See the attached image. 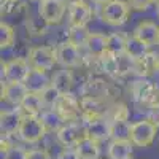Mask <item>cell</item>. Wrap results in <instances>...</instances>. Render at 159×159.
Segmentation results:
<instances>
[{"label":"cell","mask_w":159,"mask_h":159,"mask_svg":"<svg viewBox=\"0 0 159 159\" xmlns=\"http://www.w3.org/2000/svg\"><path fill=\"white\" fill-rule=\"evenodd\" d=\"M51 84L54 86L61 94H70L73 88V73L70 69H64L56 72L54 76L51 78Z\"/></svg>","instance_id":"20"},{"label":"cell","mask_w":159,"mask_h":159,"mask_svg":"<svg viewBox=\"0 0 159 159\" xmlns=\"http://www.w3.org/2000/svg\"><path fill=\"white\" fill-rule=\"evenodd\" d=\"M21 108L24 113H30V115H42L46 110V105L42 99V94H35V92H29L25 96L24 102L21 103Z\"/></svg>","instance_id":"22"},{"label":"cell","mask_w":159,"mask_h":159,"mask_svg":"<svg viewBox=\"0 0 159 159\" xmlns=\"http://www.w3.org/2000/svg\"><path fill=\"white\" fill-rule=\"evenodd\" d=\"M132 143L130 140H113L108 143V159H129L132 156Z\"/></svg>","instance_id":"19"},{"label":"cell","mask_w":159,"mask_h":159,"mask_svg":"<svg viewBox=\"0 0 159 159\" xmlns=\"http://www.w3.org/2000/svg\"><path fill=\"white\" fill-rule=\"evenodd\" d=\"M32 2H38L40 3V2H43V0H32Z\"/></svg>","instance_id":"39"},{"label":"cell","mask_w":159,"mask_h":159,"mask_svg":"<svg viewBox=\"0 0 159 159\" xmlns=\"http://www.w3.org/2000/svg\"><path fill=\"white\" fill-rule=\"evenodd\" d=\"M157 45H159V42H157Z\"/></svg>","instance_id":"42"},{"label":"cell","mask_w":159,"mask_h":159,"mask_svg":"<svg viewBox=\"0 0 159 159\" xmlns=\"http://www.w3.org/2000/svg\"><path fill=\"white\" fill-rule=\"evenodd\" d=\"M61 96H62V94H61V92H59L54 86H52V84L42 92V99H43V102H45V105H46V108H54L56 103H57V100L61 99Z\"/></svg>","instance_id":"31"},{"label":"cell","mask_w":159,"mask_h":159,"mask_svg":"<svg viewBox=\"0 0 159 159\" xmlns=\"http://www.w3.org/2000/svg\"><path fill=\"white\" fill-rule=\"evenodd\" d=\"M86 134V124L81 123L80 119H73V121H67L57 132L56 137L57 142L64 147H76V143L84 139Z\"/></svg>","instance_id":"5"},{"label":"cell","mask_w":159,"mask_h":159,"mask_svg":"<svg viewBox=\"0 0 159 159\" xmlns=\"http://www.w3.org/2000/svg\"><path fill=\"white\" fill-rule=\"evenodd\" d=\"M126 54L135 61L143 59L145 56L150 52V45H147L145 42H142L140 38H137L135 35H132L127 38V43H126Z\"/></svg>","instance_id":"21"},{"label":"cell","mask_w":159,"mask_h":159,"mask_svg":"<svg viewBox=\"0 0 159 159\" xmlns=\"http://www.w3.org/2000/svg\"><path fill=\"white\" fill-rule=\"evenodd\" d=\"M94 3H97V5H105L107 2H110V0H92Z\"/></svg>","instance_id":"36"},{"label":"cell","mask_w":159,"mask_h":159,"mask_svg":"<svg viewBox=\"0 0 159 159\" xmlns=\"http://www.w3.org/2000/svg\"><path fill=\"white\" fill-rule=\"evenodd\" d=\"M40 116H42V121H43V126L46 129V134H56V132L67 123L56 108H46Z\"/></svg>","instance_id":"17"},{"label":"cell","mask_w":159,"mask_h":159,"mask_svg":"<svg viewBox=\"0 0 159 159\" xmlns=\"http://www.w3.org/2000/svg\"><path fill=\"white\" fill-rule=\"evenodd\" d=\"M24 111L21 107H15L11 110H3L0 115V130L3 137H11L19 132L21 121H22Z\"/></svg>","instance_id":"10"},{"label":"cell","mask_w":159,"mask_h":159,"mask_svg":"<svg viewBox=\"0 0 159 159\" xmlns=\"http://www.w3.org/2000/svg\"><path fill=\"white\" fill-rule=\"evenodd\" d=\"M65 11H67V5L64 0H43L38 3V13L49 25L61 24Z\"/></svg>","instance_id":"8"},{"label":"cell","mask_w":159,"mask_h":159,"mask_svg":"<svg viewBox=\"0 0 159 159\" xmlns=\"http://www.w3.org/2000/svg\"><path fill=\"white\" fill-rule=\"evenodd\" d=\"M153 3H157L159 5V0H153Z\"/></svg>","instance_id":"38"},{"label":"cell","mask_w":159,"mask_h":159,"mask_svg":"<svg viewBox=\"0 0 159 159\" xmlns=\"http://www.w3.org/2000/svg\"><path fill=\"white\" fill-rule=\"evenodd\" d=\"M127 3L130 5L132 10L145 11V10H148V8H150V5L153 3V0H127Z\"/></svg>","instance_id":"34"},{"label":"cell","mask_w":159,"mask_h":159,"mask_svg":"<svg viewBox=\"0 0 159 159\" xmlns=\"http://www.w3.org/2000/svg\"><path fill=\"white\" fill-rule=\"evenodd\" d=\"M84 124H86V134L91 139L97 140L99 143L111 139V121L107 115L84 119Z\"/></svg>","instance_id":"9"},{"label":"cell","mask_w":159,"mask_h":159,"mask_svg":"<svg viewBox=\"0 0 159 159\" xmlns=\"http://www.w3.org/2000/svg\"><path fill=\"white\" fill-rule=\"evenodd\" d=\"M46 134V129L43 126L42 116L40 115H30V113H24L21 127L18 135L25 142V143H38Z\"/></svg>","instance_id":"1"},{"label":"cell","mask_w":159,"mask_h":159,"mask_svg":"<svg viewBox=\"0 0 159 159\" xmlns=\"http://www.w3.org/2000/svg\"><path fill=\"white\" fill-rule=\"evenodd\" d=\"M65 121H73V119L81 118V103H80L72 94H62L54 107Z\"/></svg>","instance_id":"11"},{"label":"cell","mask_w":159,"mask_h":159,"mask_svg":"<svg viewBox=\"0 0 159 159\" xmlns=\"http://www.w3.org/2000/svg\"><path fill=\"white\" fill-rule=\"evenodd\" d=\"M157 15H159V5H157Z\"/></svg>","instance_id":"40"},{"label":"cell","mask_w":159,"mask_h":159,"mask_svg":"<svg viewBox=\"0 0 159 159\" xmlns=\"http://www.w3.org/2000/svg\"><path fill=\"white\" fill-rule=\"evenodd\" d=\"M24 84L29 92H35V94H42L45 89L51 86V78L46 75V72L38 70V69H30L27 76L24 80Z\"/></svg>","instance_id":"13"},{"label":"cell","mask_w":159,"mask_h":159,"mask_svg":"<svg viewBox=\"0 0 159 159\" xmlns=\"http://www.w3.org/2000/svg\"><path fill=\"white\" fill-rule=\"evenodd\" d=\"M127 35L121 32H113L107 35V52L115 56H119L126 51V43H127Z\"/></svg>","instance_id":"24"},{"label":"cell","mask_w":159,"mask_h":159,"mask_svg":"<svg viewBox=\"0 0 159 159\" xmlns=\"http://www.w3.org/2000/svg\"><path fill=\"white\" fill-rule=\"evenodd\" d=\"M27 157H29V151L21 145H15V143H11L5 151H2V159H27Z\"/></svg>","instance_id":"30"},{"label":"cell","mask_w":159,"mask_h":159,"mask_svg":"<svg viewBox=\"0 0 159 159\" xmlns=\"http://www.w3.org/2000/svg\"><path fill=\"white\" fill-rule=\"evenodd\" d=\"M27 61H29L32 69L48 72L57 64L56 49L51 46H35L29 51Z\"/></svg>","instance_id":"4"},{"label":"cell","mask_w":159,"mask_h":159,"mask_svg":"<svg viewBox=\"0 0 159 159\" xmlns=\"http://www.w3.org/2000/svg\"><path fill=\"white\" fill-rule=\"evenodd\" d=\"M81 48L76 45L67 42L61 43L56 48V56H57V64L64 69H76L83 64V56H81Z\"/></svg>","instance_id":"7"},{"label":"cell","mask_w":159,"mask_h":159,"mask_svg":"<svg viewBox=\"0 0 159 159\" xmlns=\"http://www.w3.org/2000/svg\"><path fill=\"white\" fill-rule=\"evenodd\" d=\"M15 29L11 27L10 24L3 22L0 24V46H2V49H8L13 46V43H15Z\"/></svg>","instance_id":"28"},{"label":"cell","mask_w":159,"mask_h":159,"mask_svg":"<svg viewBox=\"0 0 159 159\" xmlns=\"http://www.w3.org/2000/svg\"><path fill=\"white\" fill-rule=\"evenodd\" d=\"M154 72H159V56L154 54V52H148L143 59L137 61V73L139 75H153Z\"/></svg>","instance_id":"23"},{"label":"cell","mask_w":159,"mask_h":159,"mask_svg":"<svg viewBox=\"0 0 159 159\" xmlns=\"http://www.w3.org/2000/svg\"><path fill=\"white\" fill-rule=\"evenodd\" d=\"M27 94L29 91L25 88L24 81H15V83L5 81L2 84V99H5L13 107H21V103L24 102Z\"/></svg>","instance_id":"12"},{"label":"cell","mask_w":159,"mask_h":159,"mask_svg":"<svg viewBox=\"0 0 159 159\" xmlns=\"http://www.w3.org/2000/svg\"><path fill=\"white\" fill-rule=\"evenodd\" d=\"M19 0H2L0 3V11H2V16H10L13 13H16L19 10Z\"/></svg>","instance_id":"32"},{"label":"cell","mask_w":159,"mask_h":159,"mask_svg":"<svg viewBox=\"0 0 159 159\" xmlns=\"http://www.w3.org/2000/svg\"><path fill=\"white\" fill-rule=\"evenodd\" d=\"M25 25H27V30L34 35H42L46 32V27H48V22L42 18V15L38 13V16H30L27 19V22H25Z\"/></svg>","instance_id":"29"},{"label":"cell","mask_w":159,"mask_h":159,"mask_svg":"<svg viewBox=\"0 0 159 159\" xmlns=\"http://www.w3.org/2000/svg\"><path fill=\"white\" fill-rule=\"evenodd\" d=\"M89 35L91 32L88 30L86 25H70L69 32H67V40L70 43L76 45L78 48H81V46H86Z\"/></svg>","instance_id":"26"},{"label":"cell","mask_w":159,"mask_h":159,"mask_svg":"<svg viewBox=\"0 0 159 159\" xmlns=\"http://www.w3.org/2000/svg\"><path fill=\"white\" fill-rule=\"evenodd\" d=\"M75 148H76V151H78L81 159H99V156H100L99 142L91 139L89 135H86L84 139L80 140Z\"/></svg>","instance_id":"18"},{"label":"cell","mask_w":159,"mask_h":159,"mask_svg":"<svg viewBox=\"0 0 159 159\" xmlns=\"http://www.w3.org/2000/svg\"><path fill=\"white\" fill-rule=\"evenodd\" d=\"M154 88L156 86L150 84L148 81H135V84L132 86V92H134L135 100L148 105V102H150V99L153 96V92H154Z\"/></svg>","instance_id":"27"},{"label":"cell","mask_w":159,"mask_h":159,"mask_svg":"<svg viewBox=\"0 0 159 159\" xmlns=\"http://www.w3.org/2000/svg\"><path fill=\"white\" fill-rule=\"evenodd\" d=\"M130 5L127 0H110L105 5H102L100 18L108 25H123L129 19Z\"/></svg>","instance_id":"2"},{"label":"cell","mask_w":159,"mask_h":159,"mask_svg":"<svg viewBox=\"0 0 159 159\" xmlns=\"http://www.w3.org/2000/svg\"><path fill=\"white\" fill-rule=\"evenodd\" d=\"M27 159H51L46 150H30Z\"/></svg>","instance_id":"35"},{"label":"cell","mask_w":159,"mask_h":159,"mask_svg":"<svg viewBox=\"0 0 159 159\" xmlns=\"http://www.w3.org/2000/svg\"><path fill=\"white\" fill-rule=\"evenodd\" d=\"M69 3H76V2H86V0H67Z\"/></svg>","instance_id":"37"},{"label":"cell","mask_w":159,"mask_h":159,"mask_svg":"<svg viewBox=\"0 0 159 159\" xmlns=\"http://www.w3.org/2000/svg\"><path fill=\"white\" fill-rule=\"evenodd\" d=\"M129 159H132V157H129Z\"/></svg>","instance_id":"41"},{"label":"cell","mask_w":159,"mask_h":159,"mask_svg":"<svg viewBox=\"0 0 159 159\" xmlns=\"http://www.w3.org/2000/svg\"><path fill=\"white\" fill-rule=\"evenodd\" d=\"M111 121V139L113 140H130V127L132 124L127 118H116Z\"/></svg>","instance_id":"25"},{"label":"cell","mask_w":159,"mask_h":159,"mask_svg":"<svg viewBox=\"0 0 159 159\" xmlns=\"http://www.w3.org/2000/svg\"><path fill=\"white\" fill-rule=\"evenodd\" d=\"M30 64L27 59L16 57L8 62H2V83H15V81H24L30 70Z\"/></svg>","instance_id":"6"},{"label":"cell","mask_w":159,"mask_h":159,"mask_svg":"<svg viewBox=\"0 0 159 159\" xmlns=\"http://www.w3.org/2000/svg\"><path fill=\"white\" fill-rule=\"evenodd\" d=\"M67 13L70 25H86L92 19V8L86 2L69 3Z\"/></svg>","instance_id":"14"},{"label":"cell","mask_w":159,"mask_h":159,"mask_svg":"<svg viewBox=\"0 0 159 159\" xmlns=\"http://www.w3.org/2000/svg\"><path fill=\"white\" fill-rule=\"evenodd\" d=\"M84 48L88 49V54L91 57L94 59L102 57L107 52V35L99 34V32H91Z\"/></svg>","instance_id":"16"},{"label":"cell","mask_w":159,"mask_h":159,"mask_svg":"<svg viewBox=\"0 0 159 159\" xmlns=\"http://www.w3.org/2000/svg\"><path fill=\"white\" fill-rule=\"evenodd\" d=\"M56 159H81L75 147H64V150L57 154Z\"/></svg>","instance_id":"33"},{"label":"cell","mask_w":159,"mask_h":159,"mask_svg":"<svg viewBox=\"0 0 159 159\" xmlns=\"http://www.w3.org/2000/svg\"><path fill=\"white\" fill-rule=\"evenodd\" d=\"M157 134V124L153 119H140V121L132 123L130 127V142L135 147L145 148L150 147L154 142V137Z\"/></svg>","instance_id":"3"},{"label":"cell","mask_w":159,"mask_h":159,"mask_svg":"<svg viewBox=\"0 0 159 159\" xmlns=\"http://www.w3.org/2000/svg\"><path fill=\"white\" fill-rule=\"evenodd\" d=\"M134 35L150 46L157 45V42H159V25L153 21H142L134 29Z\"/></svg>","instance_id":"15"}]
</instances>
